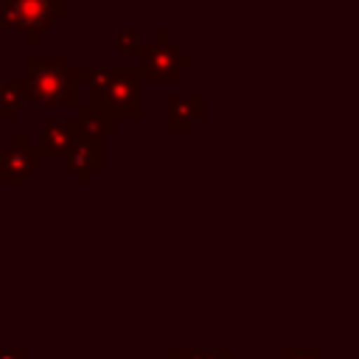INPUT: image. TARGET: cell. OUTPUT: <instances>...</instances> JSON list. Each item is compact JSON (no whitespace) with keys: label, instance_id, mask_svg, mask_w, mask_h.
<instances>
[{"label":"cell","instance_id":"13","mask_svg":"<svg viewBox=\"0 0 359 359\" xmlns=\"http://www.w3.org/2000/svg\"><path fill=\"white\" fill-rule=\"evenodd\" d=\"M182 359H230L224 351H180Z\"/></svg>","mask_w":359,"mask_h":359},{"label":"cell","instance_id":"2","mask_svg":"<svg viewBox=\"0 0 359 359\" xmlns=\"http://www.w3.org/2000/svg\"><path fill=\"white\" fill-rule=\"evenodd\" d=\"M62 14L65 0H3V28L22 31L28 42H39Z\"/></svg>","mask_w":359,"mask_h":359},{"label":"cell","instance_id":"6","mask_svg":"<svg viewBox=\"0 0 359 359\" xmlns=\"http://www.w3.org/2000/svg\"><path fill=\"white\" fill-rule=\"evenodd\" d=\"M79 140V126L76 121H62V118H48L42 123V140L34 149L39 157H62L73 143Z\"/></svg>","mask_w":359,"mask_h":359},{"label":"cell","instance_id":"10","mask_svg":"<svg viewBox=\"0 0 359 359\" xmlns=\"http://www.w3.org/2000/svg\"><path fill=\"white\" fill-rule=\"evenodd\" d=\"M28 101L25 95V84H0V115L3 118H14L17 109Z\"/></svg>","mask_w":359,"mask_h":359},{"label":"cell","instance_id":"1","mask_svg":"<svg viewBox=\"0 0 359 359\" xmlns=\"http://www.w3.org/2000/svg\"><path fill=\"white\" fill-rule=\"evenodd\" d=\"M22 84H25L28 104H65V107L79 104L76 70H67L62 56H53V59L31 56L28 59V79Z\"/></svg>","mask_w":359,"mask_h":359},{"label":"cell","instance_id":"14","mask_svg":"<svg viewBox=\"0 0 359 359\" xmlns=\"http://www.w3.org/2000/svg\"><path fill=\"white\" fill-rule=\"evenodd\" d=\"M280 359H323L317 351H286Z\"/></svg>","mask_w":359,"mask_h":359},{"label":"cell","instance_id":"5","mask_svg":"<svg viewBox=\"0 0 359 359\" xmlns=\"http://www.w3.org/2000/svg\"><path fill=\"white\" fill-rule=\"evenodd\" d=\"M39 165V154L28 146L25 135L14 137V146L0 151V180L14 185V182H25L31 171H36Z\"/></svg>","mask_w":359,"mask_h":359},{"label":"cell","instance_id":"9","mask_svg":"<svg viewBox=\"0 0 359 359\" xmlns=\"http://www.w3.org/2000/svg\"><path fill=\"white\" fill-rule=\"evenodd\" d=\"M76 126H79V135L87 137V140H104L109 132H115L118 121H115L104 107L90 104L87 109H79V121H76Z\"/></svg>","mask_w":359,"mask_h":359},{"label":"cell","instance_id":"11","mask_svg":"<svg viewBox=\"0 0 359 359\" xmlns=\"http://www.w3.org/2000/svg\"><path fill=\"white\" fill-rule=\"evenodd\" d=\"M76 79L79 81H87L90 84V93L98 95L107 87V81H109V70L107 67H79L76 70Z\"/></svg>","mask_w":359,"mask_h":359},{"label":"cell","instance_id":"8","mask_svg":"<svg viewBox=\"0 0 359 359\" xmlns=\"http://www.w3.org/2000/svg\"><path fill=\"white\" fill-rule=\"evenodd\" d=\"M205 115V98L194 95H168V129L171 132H191L194 121Z\"/></svg>","mask_w":359,"mask_h":359},{"label":"cell","instance_id":"3","mask_svg":"<svg viewBox=\"0 0 359 359\" xmlns=\"http://www.w3.org/2000/svg\"><path fill=\"white\" fill-rule=\"evenodd\" d=\"M140 81L143 76L135 67L109 70V81L98 95H93V104L104 107L115 121L140 118Z\"/></svg>","mask_w":359,"mask_h":359},{"label":"cell","instance_id":"4","mask_svg":"<svg viewBox=\"0 0 359 359\" xmlns=\"http://www.w3.org/2000/svg\"><path fill=\"white\" fill-rule=\"evenodd\" d=\"M140 56H143L140 76L151 81H180L182 70L191 67V59L182 56V50L165 36V31H157L154 39L140 48Z\"/></svg>","mask_w":359,"mask_h":359},{"label":"cell","instance_id":"15","mask_svg":"<svg viewBox=\"0 0 359 359\" xmlns=\"http://www.w3.org/2000/svg\"><path fill=\"white\" fill-rule=\"evenodd\" d=\"M0 359H28L25 351H0Z\"/></svg>","mask_w":359,"mask_h":359},{"label":"cell","instance_id":"16","mask_svg":"<svg viewBox=\"0 0 359 359\" xmlns=\"http://www.w3.org/2000/svg\"><path fill=\"white\" fill-rule=\"evenodd\" d=\"M165 359H182V356H180V351H171V353H168Z\"/></svg>","mask_w":359,"mask_h":359},{"label":"cell","instance_id":"7","mask_svg":"<svg viewBox=\"0 0 359 359\" xmlns=\"http://www.w3.org/2000/svg\"><path fill=\"white\" fill-rule=\"evenodd\" d=\"M62 157H65L67 168L84 182V180H90V174L98 171L101 163H104V157H101V140H87V137L79 135V140H76Z\"/></svg>","mask_w":359,"mask_h":359},{"label":"cell","instance_id":"12","mask_svg":"<svg viewBox=\"0 0 359 359\" xmlns=\"http://www.w3.org/2000/svg\"><path fill=\"white\" fill-rule=\"evenodd\" d=\"M115 48L118 50H123V53H140V48H143V42H140V36H137V31H121L118 34V39H115Z\"/></svg>","mask_w":359,"mask_h":359}]
</instances>
